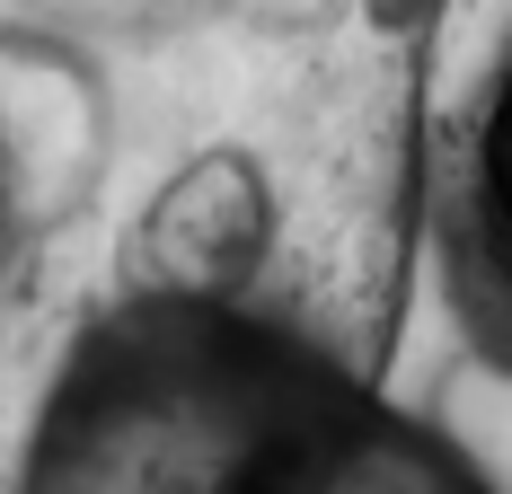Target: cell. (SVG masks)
<instances>
[{
	"label": "cell",
	"mask_w": 512,
	"mask_h": 494,
	"mask_svg": "<svg viewBox=\"0 0 512 494\" xmlns=\"http://www.w3.org/2000/svg\"><path fill=\"white\" fill-rule=\"evenodd\" d=\"M442 0H0V494H265L389 389Z\"/></svg>",
	"instance_id": "1"
},
{
	"label": "cell",
	"mask_w": 512,
	"mask_h": 494,
	"mask_svg": "<svg viewBox=\"0 0 512 494\" xmlns=\"http://www.w3.org/2000/svg\"><path fill=\"white\" fill-rule=\"evenodd\" d=\"M265 494H495V486L433 424H415L389 397H371L345 433H327L309 459H292Z\"/></svg>",
	"instance_id": "3"
},
{
	"label": "cell",
	"mask_w": 512,
	"mask_h": 494,
	"mask_svg": "<svg viewBox=\"0 0 512 494\" xmlns=\"http://www.w3.org/2000/svg\"><path fill=\"white\" fill-rule=\"evenodd\" d=\"M415 247H433L442 309L460 318L468 353L512 380V36L477 71L460 115L424 124V195Z\"/></svg>",
	"instance_id": "2"
}]
</instances>
